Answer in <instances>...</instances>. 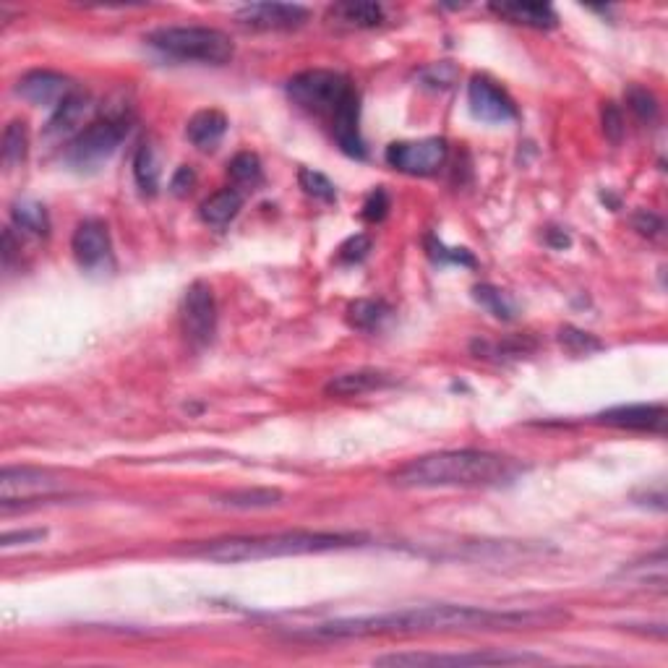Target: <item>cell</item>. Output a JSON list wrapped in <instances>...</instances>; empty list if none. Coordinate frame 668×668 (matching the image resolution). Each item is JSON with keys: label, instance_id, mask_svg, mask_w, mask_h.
<instances>
[{"label": "cell", "instance_id": "obj_1", "mask_svg": "<svg viewBox=\"0 0 668 668\" xmlns=\"http://www.w3.org/2000/svg\"><path fill=\"white\" fill-rule=\"evenodd\" d=\"M562 611H488L473 606H415L402 611H387L358 619H334V622L306 627L293 632V640L334 642L376 635H426V632H473V629H520L562 622Z\"/></svg>", "mask_w": 668, "mask_h": 668}, {"label": "cell", "instance_id": "obj_2", "mask_svg": "<svg viewBox=\"0 0 668 668\" xmlns=\"http://www.w3.org/2000/svg\"><path fill=\"white\" fill-rule=\"evenodd\" d=\"M517 465L509 457L483 449H449L423 455L402 465L392 481L402 488H452V486H499L512 481Z\"/></svg>", "mask_w": 668, "mask_h": 668}, {"label": "cell", "instance_id": "obj_3", "mask_svg": "<svg viewBox=\"0 0 668 668\" xmlns=\"http://www.w3.org/2000/svg\"><path fill=\"white\" fill-rule=\"evenodd\" d=\"M363 535L355 533H311V530H295V533L274 535H241V538H220L194 546L188 554L209 559L220 564L259 562L274 556H301L321 554V551H340V548L361 546Z\"/></svg>", "mask_w": 668, "mask_h": 668}, {"label": "cell", "instance_id": "obj_4", "mask_svg": "<svg viewBox=\"0 0 668 668\" xmlns=\"http://www.w3.org/2000/svg\"><path fill=\"white\" fill-rule=\"evenodd\" d=\"M149 47L178 61L225 66L233 61L235 45L222 29L212 27H160L147 34Z\"/></svg>", "mask_w": 668, "mask_h": 668}, {"label": "cell", "instance_id": "obj_5", "mask_svg": "<svg viewBox=\"0 0 668 668\" xmlns=\"http://www.w3.org/2000/svg\"><path fill=\"white\" fill-rule=\"evenodd\" d=\"M355 87L348 76L327 71V68H311L288 81V97L295 105L311 115L332 121L334 113L353 97Z\"/></svg>", "mask_w": 668, "mask_h": 668}, {"label": "cell", "instance_id": "obj_6", "mask_svg": "<svg viewBox=\"0 0 668 668\" xmlns=\"http://www.w3.org/2000/svg\"><path fill=\"white\" fill-rule=\"evenodd\" d=\"M128 131H131V118L128 115H107L100 121H92L89 126L81 128L79 134L74 136V141L68 144V165L79 167V170L102 165V162L110 160L118 152Z\"/></svg>", "mask_w": 668, "mask_h": 668}, {"label": "cell", "instance_id": "obj_7", "mask_svg": "<svg viewBox=\"0 0 668 668\" xmlns=\"http://www.w3.org/2000/svg\"><path fill=\"white\" fill-rule=\"evenodd\" d=\"M528 653H395L376 658L379 666H499V663H541Z\"/></svg>", "mask_w": 668, "mask_h": 668}, {"label": "cell", "instance_id": "obj_8", "mask_svg": "<svg viewBox=\"0 0 668 668\" xmlns=\"http://www.w3.org/2000/svg\"><path fill=\"white\" fill-rule=\"evenodd\" d=\"M449 147L444 139L395 141L387 147V165L408 175H436L447 162Z\"/></svg>", "mask_w": 668, "mask_h": 668}, {"label": "cell", "instance_id": "obj_9", "mask_svg": "<svg viewBox=\"0 0 668 668\" xmlns=\"http://www.w3.org/2000/svg\"><path fill=\"white\" fill-rule=\"evenodd\" d=\"M181 321L183 332H186L188 342L196 348L209 345L217 332V301L207 282H194L191 288L183 295L181 306Z\"/></svg>", "mask_w": 668, "mask_h": 668}, {"label": "cell", "instance_id": "obj_10", "mask_svg": "<svg viewBox=\"0 0 668 668\" xmlns=\"http://www.w3.org/2000/svg\"><path fill=\"white\" fill-rule=\"evenodd\" d=\"M468 105L470 113L483 123L504 126V123L517 121V105L512 102V97L496 81L486 79V76H473L470 79Z\"/></svg>", "mask_w": 668, "mask_h": 668}, {"label": "cell", "instance_id": "obj_11", "mask_svg": "<svg viewBox=\"0 0 668 668\" xmlns=\"http://www.w3.org/2000/svg\"><path fill=\"white\" fill-rule=\"evenodd\" d=\"M61 491V483L55 481L53 475L45 470L34 468H6L0 475V499L3 507H11L14 501H32V499H47Z\"/></svg>", "mask_w": 668, "mask_h": 668}, {"label": "cell", "instance_id": "obj_12", "mask_svg": "<svg viewBox=\"0 0 668 668\" xmlns=\"http://www.w3.org/2000/svg\"><path fill=\"white\" fill-rule=\"evenodd\" d=\"M235 19L243 27L261 29V32H285L298 29L308 21V8L298 3H251L235 11Z\"/></svg>", "mask_w": 668, "mask_h": 668}, {"label": "cell", "instance_id": "obj_13", "mask_svg": "<svg viewBox=\"0 0 668 668\" xmlns=\"http://www.w3.org/2000/svg\"><path fill=\"white\" fill-rule=\"evenodd\" d=\"M76 92L74 81L68 76L58 74V71H45V68H37V71H29L19 79L16 84V94L21 100L32 102V105H53L58 107L61 102H66L71 94Z\"/></svg>", "mask_w": 668, "mask_h": 668}, {"label": "cell", "instance_id": "obj_14", "mask_svg": "<svg viewBox=\"0 0 668 668\" xmlns=\"http://www.w3.org/2000/svg\"><path fill=\"white\" fill-rule=\"evenodd\" d=\"M598 421L614 428L663 434V431H666L668 413L663 405H619V408L603 410V413L598 415Z\"/></svg>", "mask_w": 668, "mask_h": 668}, {"label": "cell", "instance_id": "obj_15", "mask_svg": "<svg viewBox=\"0 0 668 668\" xmlns=\"http://www.w3.org/2000/svg\"><path fill=\"white\" fill-rule=\"evenodd\" d=\"M71 251L81 267L97 269L100 264H105V259L110 256V233H107L105 222H79V228L74 230V238H71Z\"/></svg>", "mask_w": 668, "mask_h": 668}, {"label": "cell", "instance_id": "obj_16", "mask_svg": "<svg viewBox=\"0 0 668 668\" xmlns=\"http://www.w3.org/2000/svg\"><path fill=\"white\" fill-rule=\"evenodd\" d=\"M332 134L334 141L340 144V149L348 157H355V160H363L366 157V141L361 136V102H358V94H353L345 105L334 113L332 121Z\"/></svg>", "mask_w": 668, "mask_h": 668}, {"label": "cell", "instance_id": "obj_17", "mask_svg": "<svg viewBox=\"0 0 668 668\" xmlns=\"http://www.w3.org/2000/svg\"><path fill=\"white\" fill-rule=\"evenodd\" d=\"M395 384V379L384 371H376V368H361V371H350V374H340L334 379L327 381V392L329 397H361L368 392H376V389H387Z\"/></svg>", "mask_w": 668, "mask_h": 668}, {"label": "cell", "instance_id": "obj_18", "mask_svg": "<svg viewBox=\"0 0 668 668\" xmlns=\"http://www.w3.org/2000/svg\"><path fill=\"white\" fill-rule=\"evenodd\" d=\"M225 134H228V118L220 110H199L186 126L188 141L201 152H212L220 147Z\"/></svg>", "mask_w": 668, "mask_h": 668}, {"label": "cell", "instance_id": "obj_19", "mask_svg": "<svg viewBox=\"0 0 668 668\" xmlns=\"http://www.w3.org/2000/svg\"><path fill=\"white\" fill-rule=\"evenodd\" d=\"M501 19L522 24L533 29H554L559 24V16L548 3H494L488 6Z\"/></svg>", "mask_w": 668, "mask_h": 668}, {"label": "cell", "instance_id": "obj_20", "mask_svg": "<svg viewBox=\"0 0 668 668\" xmlns=\"http://www.w3.org/2000/svg\"><path fill=\"white\" fill-rule=\"evenodd\" d=\"M243 207V194L238 188H222L217 194H212L209 199L201 201L199 214L201 220L212 225V228H225L228 222H233L238 217Z\"/></svg>", "mask_w": 668, "mask_h": 668}, {"label": "cell", "instance_id": "obj_21", "mask_svg": "<svg viewBox=\"0 0 668 668\" xmlns=\"http://www.w3.org/2000/svg\"><path fill=\"white\" fill-rule=\"evenodd\" d=\"M384 6L381 3H334L329 8V19L334 24H342V27L350 29H371L379 27L384 21Z\"/></svg>", "mask_w": 668, "mask_h": 668}, {"label": "cell", "instance_id": "obj_22", "mask_svg": "<svg viewBox=\"0 0 668 668\" xmlns=\"http://www.w3.org/2000/svg\"><path fill=\"white\" fill-rule=\"evenodd\" d=\"M87 110H89V97L76 89L66 102H61V105L55 107L53 118L47 121L45 134L50 136V139H61V136L71 134V131H76V126L84 121Z\"/></svg>", "mask_w": 668, "mask_h": 668}, {"label": "cell", "instance_id": "obj_23", "mask_svg": "<svg viewBox=\"0 0 668 668\" xmlns=\"http://www.w3.org/2000/svg\"><path fill=\"white\" fill-rule=\"evenodd\" d=\"M134 178L136 186L141 188V194L154 196L160 191V178H162V167H160V154L154 149V144H141L134 154Z\"/></svg>", "mask_w": 668, "mask_h": 668}, {"label": "cell", "instance_id": "obj_24", "mask_svg": "<svg viewBox=\"0 0 668 668\" xmlns=\"http://www.w3.org/2000/svg\"><path fill=\"white\" fill-rule=\"evenodd\" d=\"M392 319V308L384 301H374V298H361L348 306V321L350 327L363 329V332H376L387 321Z\"/></svg>", "mask_w": 668, "mask_h": 668}, {"label": "cell", "instance_id": "obj_25", "mask_svg": "<svg viewBox=\"0 0 668 668\" xmlns=\"http://www.w3.org/2000/svg\"><path fill=\"white\" fill-rule=\"evenodd\" d=\"M282 494L277 488H241L220 496V504L233 509H264L272 504H280Z\"/></svg>", "mask_w": 668, "mask_h": 668}, {"label": "cell", "instance_id": "obj_26", "mask_svg": "<svg viewBox=\"0 0 668 668\" xmlns=\"http://www.w3.org/2000/svg\"><path fill=\"white\" fill-rule=\"evenodd\" d=\"M228 175L235 188H256L264 181V170H261V160L254 152L235 154L228 162Z\"/></svg>", "mask_w": 668, "mask_h": 668}, {"label": "cell", "instance_id": "obj_27", "mask_svg": "<svg viewBox=\"0 0 668 668\" xmlns=\"http://www.w3.org/2000/svg\"><path fill=\"white\" fill-rule=\"evenodd\" d=\"M11 217H14L16 228L27 230L32 235H47V230H50V217H47L45 207L37 204V201H16L14 207H11Z\"/></svg>", "mask_w": 668, "mask_h": 668}, {"label": "cell", "instance_id": "obj_28", "mask_svg": "<svg viewBox=\"0 0 668 668\" xmlns=\"http://www.w3.org/2000/svg\"><path fill=\"white\" fill-rule=\"evenodd\" d=\"M29 154V128L24 121H11L3 131V162L16 167L27 160Z\"/></svg>", "mask_w": 668, "mask_h": 668}, {"label": "cell", "instance_id": "obj_29", "mask_svg": "<svg viewBox=\"0 0 668 668\" xmlns=\"http://www.w3.org/2000/svg\"><path fill=\"white\" fill-rule=\"evenodd\" d=\"M535 345L525 337H512V340L504 342H488V340H475L473 342V353L478 358H496V361H507V358H520V355L530 353Z\"/></svg>", "mask_w": 668, "mask_h": 668}, {"label": "cell", "instance_id": "obj_30", "mask_svg": "<svg viewBox=\"0 0 668 668\" xmlns=\"http://www.w3.org/2000/svg\"><path fill=\"white\" fill-rule=\"evenodd\" d=\"M473 293H475V301L481 303L483 308H488V311H491L496 319H504V321L515 319L517 306H515V301H512V298L504 293V290L491 288V285H478Z\"/></svg>", "mask_w": 668, "mask_h": 668}, {"label": "cell", "instance_id": "obj_31", "mask_svg": "<svg viewBox=\"0 0 668 668\" xmlns=\"http://www.w3.org/2000/svg\"><path fill=\"white\" fill-rule=\"evenodd\" d=\"M559 342L564 345V350L572 355H590L603 350V342L590 332H582V329L575 327H564L559 329Z\"/></svg>", "mask_w": 668, "mask_h": 668}, {"label": "cell", "instance_id": "obj_32", "mask_svg": "<svg viewBox=\"0 0 668 668\" xmlns=\"http://www.w3.org/2000/svg\"><path fill=\"white\" fill-rule=\"evenodd\" d=\"M298 181H301L303 191H306L308 196H314V199H319V201L337 199V188H334V183L329 181L327 175L319 173V170L303 167L301 173H298Z\"/></svg>", "mask_w": 668, "mask_h": 668}, {"label": "cell", "instance_id": "obj_33", "mask_svg": "<svg viewBox=\"0 0 668 668\" xmlns=\"http://www.w3.org/2000/svg\"><path fill=\"white\" fill-rule=\"evenodd\" d=\"M627 105L642 123H653L655 118H658V110H661V107H658V100H655V94L648 92L645 87H629Z\"/></svg>", "mask_w": 668, "mask_h": 668}, {"label": "cell", "instance_id": "obj_34", "mask_svg": "<svg viewBox=\"0 0 668 668\" xmlns=\"http://www.w3.org/2000/svg\"><path fill=\"white\" fill-rule=\"evenodd\" d=\"M371 251V241L368 235H353L348 241L342 243L340 251H337V259L345 261V264H355V261H363Z\"/></svg>", "mask_w": 668, "mask_h": 668}, {"label": "cell", "instance_id": "obj_35", "mask_svg": "<svg viewBox=\"0 0 668 668\" xmlns=\"http://www.w3.org/2000/svg\"><path fill=\"white\" fill-rule=\"evenodd\" d=\"M603 131L614 144H619L624 136V115L622 110L614 105V102H606L603 105Z\"/></svg>", "mask_w": 668, "mask_h": 668}, {"label": "cell", "instance_id": "obj_36", "mask_svg": "<svg viewBox=\"0 0 668 668\" xmlns=\"http://www.w3.org/2000/svg\"><path fill=\"white\" fill-rule=\"evenodd\" d=\"M387 209H389L387 191H384V188H376L374 194L366 199V204H363V217H366L368 222H381L387 217Z\"/></svg>", "mask_w": 668, "mask_h": 668}, {"label": "cell", "instance_id": "obj_37", "mask_svg": "<svg viewBox=\"0 0 668 668\" xmlns=\"http://www.w3.org/2000/svg\"><path fill=\"white\" fill-rule=\"evenodd\" d=\"M632 225H635L637 233L648 235V238H658L663 233V220L650 209H640V212L632 217Z\"/></svg>", "mask_w": 668, "mask_h": 668}, {"label": "cell", "instance_id": "obj_38", "mask_svg": "<svg viewBox=\"0 0 668 668\" xmlns=\"http://www.w3.org/2000/svg\"><path fill=\"white\" fill-rule=\"evenodd\" d=\"M47 538V530H16V533H6L0 546L3 548H14V546H32V543H40Z\"/></svg>", "mask_w": 668, "mask_h": 668}, {"label": "cell", "instance_id": "obj_39", "mask_svg": "<svg viewBox=\"0 0 668 668\" xmlns=\"http://www.w3.org/2000/svg\"><path fill=\"white\" fill-rule=\"evenodd\" d=\"M194 186H196V173L188 165H183L175 170L173 181H170V194L181 196L183 199V196H188L194 191Z\"/></svg>", "mask_w": 668, "mask_h": 668}, {"label": "cell", "instance_id": "obj_40", "mask_svg": "<svg viewBox=\"0 0 668 668\" xmlns=\"http://www.w3.org/2000/svg\"><path fill=\"white\" fill-rule=\"evenodd\" d=\"M428 248H431V254L436 256L439 261H455V264H468V267H473L475 261L473 256L465 251V248H452V251H447V248H441V243H428Z\"/></svg>", "mask_w": 668, "mask_h": 668}]
</instances>
